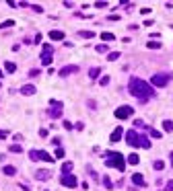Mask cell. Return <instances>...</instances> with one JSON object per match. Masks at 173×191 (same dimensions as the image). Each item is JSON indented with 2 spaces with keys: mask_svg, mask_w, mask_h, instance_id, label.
Segmentation results:
<instances>
[{
  "mask_svg": "<svg viewBox=\"0 0 173 191\" xmlns=\"http://www.w3.org/2000/svg\"><path fill=\"white\" fill-rule=\"evenodd\" d=\"M150 82H152L155 86H165V84L169 82V76H167V74H155Z\"/></svg>",
  "mask_w": 173,
  "mask_h": 191,
  "instance_id": "cell-9",
  "label": "cell"
},
{
  "mask_svg": "<svg viewBox=\"0 0 173 191\" xmlns=\"http://www.w3.org/2000/svg\"><path fill=\"white\" fill-rule=\"evenodd\" d=\"M78 37H85V39H91V37H95V33H93V31H78Z\"/></svg>",
  "mask_w": 173,
  "mask_h": 191,
  "instance_id": "cell-21",
  "label": "cell"
},
{
  "mask_svg": "<svg viewBox=\"0 0 173 191\" xmlns=\"http://www.w3.org/2000/svg\"><path fill=\"white\" fill-rule=\"evenodd\" d=\"M50 105H52V107H50V117H60V115H62V109H64V105H62V103L60 101H50Z\"/></svg>",
  "mask_w": 173,
  "mask_h": 191,
  "instance_id": "cell-6",
  "label": "cell"
},
{
  "mask_svg": "<svg viewBox=\"0 0 173 191\" xmlns=\"http://www.w3.org/2000/svg\"><path fill=\"white\" fill-rule=\"evenodd\" d=\"M103 183H105V187H107V189H111V187H114V183H111V179H109V177H105Z\"/></svg>",
  "mask_w": 173,
  "mask_h": 191,
  "instance_id": "cell-28",
  "label": "cell"
},
{
  "mask_svg": "<svg viewBox=\"0 0 173 191\" xmlns=\"http://www.w3.org/2000/svg\"><path fill=\"white\" fill-rule=\"evenodd\" d=\"M56 156H58V158H62V156H64V148H60V146H58V150H56Z\"/></svg>",
  "mask_w": 173,
  "mask_h": 191,
  "instance_id": "cell-32",
  "label": "cell"
},
{
  "mask_svg": "<svg viewBox=\"0 0 173 191\" xmlns=\"http://www.w3.org/2000/svg\"><path fill=\"white\" fill-rule=\"evenodd\" d=\"M31 8H33L35 12H41V11H43V8H41V6H39V4H33V6H31Z\"/></svg>",
  "mask_w": 173,
  "mask_h": 191,
  "instance_id": "cell-36",
  "label": "cell"
},
{
  "mask_svg": "<svg viewBox=\"0 0 173 191\" xmlns=\"http://www.w3.org/2000/svg\"><path fill=\"white\" fill-rule=\"evenodd\" d=\"M152 167H155V171H163V169H165V162H163V160H155Z\"/></svg>",
  "mask_w": 173,
  "mask_h": 191,
  "instance_id": "cell-22",
  "label": "cell"
},
{
  "mask_svg": "<svg viewBox=\"0 0 173 191\" xmlns=\"http://www.w3.org/2000/svg\"><path fill=\"white\" fill-rule=\"evenodd\" d=\"M95 49H97V52H105V49H107V45H97Z\"/></svg>",
  "mask_w": 173,
  "mask_h": 191,
  "instance_id": "cell-37",
  "label": "cell"
},
{
  "mask_svg": "<svg viewBox=\"0 0 173 191\" xmlns=\"http://www.w3.org/2000/svg\"><path fill=\"white\" fill-rule=\"evenodd\" d=\"M146 47L149 49H159L161 47V41H146Z\"/></svg>",
  "mask_w": 173,
  "mask_h": 191,
  "instance_id": "cell-19",
  "label": "cell"
},
{
  "mask_svg": "<svg viewBox=\"0 0 173 191\" xmlns=\"http://www.w3.org/2000/svg\"><path fill=\"white\" fill-rule=\"evenodd\" d=\"M35 179H37V181L50 179V173H47V171H37V175H35Z\"/></svg>",
  "mask_w": 173,
  "mask_h": 191,
  "instance_id": "cell-15",
  "label": "cell"
},
{
  "mask_svg": "<svg viewBox=\"0 0 173 191\" xmlns=\"http://www.w3.org/2000/svg\"><path fill=\"white\" fill-rule=\"evenodd\" d=\"M165 191H173V179L167 181V185H165Z\"/></svg>",
  "mask_w": 173,
  "mask_h": 191,
  "instance_id": "cell-31",
  "label": "cell"
},
{
  "mask_svg": "<svg viewBox=\"0 0 173 191\" xmlns=\"http://www.w3.org/2000/svg\"><path fill=\"white\" fill-rule=\"evenodd\" d=\"M105 156H109L107 160H105L107 167H115V169H120V171L126 169V160H124V156H122L120 152H107Z\"/></svg>",
  "mask_w": 173,
  "mask_h": 191,
  "instance_id": "cell-2",
  "label": "cell"
},
{
  "mask_svg": "<svg viewBox=\"0 0 173 191\" xmlns=\"http://www.w3.org/2000/svg\"><path fill=\"white\" fill-rule=\"evenodd\" d=\"M99 74H101V68H91V70H89V76H91V78H97Z\"/></svg>",
  "mask_w": 173,
  "mask_h": 191,
  "instance_id": "cell-20",
  "label": "cell"
},
{
  "mask_svg": "<svg viewBox=\"0 0 173 191\" xmlns=\"http://www.w3.org/2000/svg\"><path fill=\"white\" fill-rule=\"evenodd\" d=\"M50 39H56V41H60V39H64V33H62V31H56V29H54V31H50Z\"/></svg>",
  "mask_w": 173,
  "mask_h": 191,
  "instance_id": "cell-13",
  "label": "cell"
},
{
  "mask_svg": "<svg viewBox=\"0 0 173 191\" xmlns=\"http://www.w3.org/2000/svg\"><path fill=\"white\" fill-rule=\"evenodd\" d=\"M107 6V2H95V8H105Z\"/></svg>",
  "mask_w": 173,
  "mask_h": 191,
  "instance_id": "cell-33",
  "label": "cell"
},
{
  "mask_svg": "<svg viewBox=\"0 0 173 191\" xmlns=\"http://www.w3.org/2000/svg\"><path fill=\"white\" fill-rule=\"evenodd\" d=\"M12 25H14V21H4L0 25V29H6V27H12Z\"/></svg>",
  "mask_w": 173,
  "mask_h": 191,
  "instance_id": "cell-29",
  "label": "cell"
},
{
  "mask_svg": "<svg viewBox=\"0 0 173 191\" xmlns=\"http://www.w3.org/2000/svg\"><path fill=\"white\" fill-rule=\"evenodd\" d=\"M138 154H130V156H128V162H130V164H138Z\"/></svg>",
  "mask_w": 173,
  "mask_h": 191,
  "instance_id": "cell-24",
  "label": "cell"
},
{
  "mask_svg": "<svg viewBox=\"0 0 173 191\" xmlns=\"http://www.w3.org/2000/svg\"><path fill=\"white\" fill-rule=\"evenodd\" d=\"M132 113H134V109L130 107V105H122L120 109H115V117L117 119H128V117H132Z\"/></svg>",
  "mask_w": 173,
  "mask_h": 191,
  "instance_id": "cell-4",
  "label": "cell"
},
{
  "mask_svg": "<svg viewBox=\"0 0 173 191\" xmlns=\"http://www.w3.org/2000/svg\"><path fill=\"white\" fill-rule=\"evenodd\" d=\"M21 92L23 95H35V86L33 84H25L23 89H21Z\"/></svg>",
  "mask_w": 173,
  "mask_h": 191,
  "instance_id": "cell-14",
  "label": "cell"
},
{
  "mask_svg": "<svg viewBox=\"0 0 173 191\" xmlns=\"http://www.w3.org/2000/svg\"><path fill=\"white\" fill-rule=\"evenodd\" d=\"M60 183H62L64 187H70V189H72V187L78 185V179H76L72 173H68V175H62V177H60Z\"/></svg>",
  "mask_w": 173,
  "mask_h": 191,
  "instance_id": "cell-5",
  "label": "cell"
},
{
  "mask_svg": "<svg viewBox=\"0 0 173 191\" xmlns=\"http://www.w3.org/2000/svg\"><path fill=\"white\" fill-rule=\"evenodd\" d=\"M70 171H72V162H64L62 164V175H68Z\"/></svg>",
  "mask_w": 173,
  "mask_h": 191,
  "instance_id": "cell-18",
  "label": "cell"
},
{
  "mask_svg": "<svg viewBox=\"0 0 173 191\" xmlns=\"http://www.w3.org/2000/svg\"><path fill=\"white\" fill-rule=\"evenodd\" d=\"M4 68H6V72H8V74H12V72L17 70V66H14L12 62H6V64H4Z\"/></svg>",
  "mask_w": 173,
  "mask_h": 191,
  "instance_id": "cell-23",
  "label": "cell"
},
{
  "mask_svg": "<svg viewBox=\"0 0 173 191\" xmlns=\"http://www.w3.org/2000/svg\"><path fill=\"white\" fill-rule=\"evenodd\" d=\"M6 136H8V134H6V132H2V130H0V140H4Z\"/></svg>",
  "mask_w": 173,
  "mask_h": 191,
  "instance_id": "cell-39",
  "label": "cell"
},
{
  "mask_svg": "<svg viewBox=\"0 0 173 191\" xmlns=\"http://www.w3.org/2000/svg\"><path fill=\"white\" fill-rule=\"evenodd\" d=\"M11 152H14V154L23 152V148H21V144H12V146H11Z\"/></svg>",
  "mask_w": 173,
  "mask_h": 191,
  "instance_id": "cell-26",
  "label": "cell"
},
{
  "mask_svg": "<svg viewBox=\"0 0 173 191\" xmlns=\"http://www.w3.org/2000/svg\"><path fill=\"white\" fill-rule=\"evenodd\" d=\"M128 89H130V92H132L134 97H138L140 101H149L150 97L155 95L152 86H150L149 82H144L142 78H138V76H132V78H130Z\"/></svg>",
  "mask_w": 173,
  "mask_h": 191,
  "instance_id": "cell-1",
  "label": "cell"
},
{
  "mask_svg": "<svg viewBox=\"0 0 173 191\" xmlns=\"http://www.w3.org/2000/svg\"><path fill=\"white\" fill-rule=\"evenodd\" d=\"M163 130H165V132H173V121L171 119H165V121H163Z\"/></svg>",
  "mask_w": 173,
  "mask_h": 191,
  "instance_id": "cell-17",
  "label": "cell"
},
{
  "mask_svg": "<svg viewBox=\"0 0 173 191\" xmlns=\"http://www.w3.org/2000/svg\"><path fill=\"white\" fill-rule=\"evenodd\" d=\"M74 72H78V66H76V64H70V66L60 68V76H70V74H74Z\"/></svg>",
  "mask_w": 173,
  "mask_h": 191,
  "instance_id": "cell-10",
  "label": "cell"
},
{
  "mask_svg": "<svg viewBox=\"0 0 173 191\" xmlns=\"http://www.w3.org/2000/svg\"><path fill=\"white\" fill-rule=\"evenodd\" d=\"M2 76H4V74H2V70H0V78H2Z\"/></svg>",
  "mask_w": 173,
  "mask_h": 191,
  "instance_id": "cell-41",
  "label": "cell"
},
{
  "mask_svg": "<svg viewBox=\"0 0 173 191\" xmlns=\"http://www.w3.org/2000/svg\"><path fill=\"white\" fill-rule=\"evenodd\" d=\"M39 74H41L39 70H31V72H29V76H33V78H35V76H39Z\"/></svg>",
  "mask_w": 173,
  "mask_h": 191,
  "instance_id": "cell-35",
  "label": "cell"
},
{
  "mask_svg": "<svg viewBox=\"0 0 173 191\" xmlns=\"http://www.w3.org/2000/svg\"><path fill=\"white\" fill-rule=\"evenodd\" d=\"M105 84H109V76H103L101 78V86H105Z\"/></svg>",
  "mask_w": 173,
  "mask_h": 191,
  "instance_id": "cell-34",
  "label": "cell"
},
{
  "mask_svg": "<svg viewBox=\"0 0 173 191\" xmlns=\"http://www.w3.org/2000/svg\"><path fill=\"white\" fill-rule=\"evenodd\" d=\"M122 136H124V130H122V127H115L114 132H111V142H120Z\"/></svg>",
  "mask_w": 173,
  "mask_h": 191,
  "instance_id": "cell-11",
  "label": "cell"
},
{
  "mask_svg": "<svg viewBox=\"0 0 173 191\" xmlns=\"http://www.w3.org/2000/svg\"><path fill=\"white\" fill-rule=\"evenodd\" d=\"M149 132H150L152 138H161V132H159V130H149Z\"/></svg>",
  "mask_w": 173,
  "mask_h": 191,
  "instance_id": "cell-30",
  "label": "cell"
},
{
  "mask_svg": "<svg viewBox=\"0 0 173 191\" xmlns=\"http://www.w3.org/2000/svg\"><path fill=\"white\" fill-rule=\"evenodd\" d=\"M126 142L130 144V146H140V136L134 132V130H130L126 134Z\"/></svg>",
  "mask_w": 173,
  "mask_h": 191,
  "instance_id": "cell-8",
  "label": "cell"
},
{
  "mask_svg": "<svg viewBox=\"0 0 173 191\" xmlns=\"http://www.w3.org/2000/svg\"><path fill=\"white\" fill-rule=\"evenodd\" d=\"M14 173H17V169H14V167H4V175H8V177H12Z\"/></svg>",
  "mask_w": 173,
  "mask_h": 191,
  "instance_id": "cell-25",
  "label": "cell"
},
{
  "mask_svg": "<svg viewBox=\"0 0 173 191\" xmlns=\"http://www.w3.org/2000/svg\"><path fill=\"white\" fill-rule=\"evenodd\" d=\"M171 167H173V152H171Z\"/></svg>",
  "mask_w": 173,
  "mask_h": 191,
  "instance_id": "cell-40",
  "label": "cell"
},
{
  "mask_svg": "<svg viewBox=\"0 0 173 191\" xmlns=\"http://www.w3.org/2000/svg\"><path fill=\"white\" fill-rule=\"evenodd\" d=\"M39 136L41 138H47V130H39Z\"/></svg>",
  "mask_w": 173,
  "mask_h": 191,
  "instance_id": "cell-38",
  "label": "cell"
},
{
  "mask_svg": "<svg viewBox=\"0 0 173 191\" xmlns=\"http://www.w3.org/2000/svg\"><path fill=\"white\" fill-rule=\"evenodd\" d=\"M117 58H120V52H111V54L107 56V60H109V62H115Z\"/></svg>",
  "mask_w": 173,
  "mask_h": 191,
  "instance_id": "cell-27",
  "label": "cell"
},
{
  "mask_svg": "<svg viewBox=\"0 0 173 191\" xmlns=\"http://www.w3.org/2000/svg\"><path fill=\"white\" fill-rule=\"evenodd\" d=\"M41 64L43 66H50L52 64V45L50 43L43 45V49H41Z\"/></svg>",
  "mask_w": 173,
  "mask_h": 191,
  "instance_id": "cell-7",
  "label": "cell"
},
{
  "mask_svg": "<svg viewBox=\"0 0 173 191\" xmlns=\"http://www.w3.org/2000/svg\"><path fill=\"white\" fill-rule=\"evenodd\" d=\"M132 183L138 185V187H142V185H144V177H142L140 173H134V175H132Z\"/></svg>",
  "mask_w": 173,
  "mask_h": 191,
  "instance_id": "cell-12",
  "label": "cell"
},
{
  "mask_svg": "<svg viewBox=\"0 0 173 191\" xmlns=\"http://www.w3.org/2000/svg\"><path fill=\"white\" fill-rule=\"evenodd\" d=\"M29 158L31 160H46V162L54 160V156H50L46 150H29Z\"/></svg>",
  "mask_w": 173,
  "mask_h": 191,
  "instance_id": "cell-3",
  "label": "cell"
},
{
  "mask_svg": "<svg viewBox=\"0 0 173 191\" xmlns=\"http://www.w3.org/2000/svg\"><path fill=\"white\" fill-rule=\"evenodd\" d=\"M101 39L103 41H115V35L109 33V31H105V33H101Z\"/></svg>",
  "mask_w": 173,
  "mask_h": 191,
  "instance_id": "cell-16",
  "label": "cell"
}]
</instances>
